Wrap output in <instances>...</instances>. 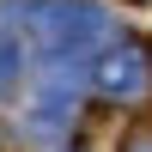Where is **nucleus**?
<instances>
[{"label": "nucleus", "instance_id": "obj_1", "mask_svg": "<svg viewBox=\"0 0 152 152\" xmlns=\"http://www.w3.org/2000/svg\"><path fill=\"white\" fill-rule=\"evenodd\" d=\"M134 79H140V55H116L110 61V91H128Z\"/></svg>", "mask_w": 152, "mask_h": 152}, {"label": "nucleus", "instance_id": "obj_2", "mask_svg": "<svg viewBox=\"0 0 152 152\" xmlns=\"http://www.w3.org/2000/svg\"><path fill=\"white\" fill-rule=\"evenodd\" d=\"M6 79H12V49L0 43V85H6Z\"/></svg>", "mask_w": 152, "mask_h": 152}]
</instances>
